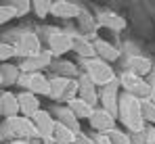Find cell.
<instances>
[{
  "label": "cell",
  "instance_id": "obj_31",
  "mask_svg": "<svg viewBox=\"0 0 155 144\" xmlns=\"http://www.w3.org/2000/svg\"><path fill=\"white\" fill-rule=\"evenodd\" d=\"M17 54V50L13 44H4V42H0V61H8L11 56H15Z\"/></svg>",
  "mask_w": 155,
  "mask_h": 144
},
{
  "label": "cell",
  "instance_id": "obj_21",
  "mask_svg": "<svg viewBox=\"0 0 155 144\" xmlns=\"http://www.w3.org/2000/svg\"><path fill=\"white\" fill-rule=\"evenodd\" d=\"M128 69H130V73H134V75L140 77L143 73L151 71V61L145 59V56H132L128 61Z\"/></svg>",
  "mask_w": 155,
  "mask_h": 144
},
{
  "label": "cell",
  "instance_id": "obj_35",
  "mask_svg": "<svg viewBox=\"0 0 155 144\" xmlns=\"http://www.w3.org/2000/svg\"><path fill=\"white\" fill-rule=\"evenodd\" d=\"M6 144H29V140H11V142Z\"/></svg>",
  "mask_w": 155,
  "mask_h": 144
},
{
  "label": "cell",
  "instance_id": "obj_22",
  "mask_svg": "<svg viewBox=\"0 0 155 144\" xmlns=\"http://www.w3.org/2000/svg\"><path fill=\"white\" fill-rule=\"evenodd\" d=\"M0 73H2V86H13V84L19 82L21 69L17 65H2L0 67Z\"/></svg>",
  "mask_w": 155,
  "mask_h": 144
},
{
  "label": "cell",
  "instance_id": "obj_37",
  "mask_svg": "<svg viewBox=\"0 0 155 144\" xmlns=\"http://www.w3.org/2000/svg\"><path fill=\"white\" fill-rule=\"evenodd\" d=\"M0 86H2V73H0Z\"/></svg>",
  "mask_w": 155,
  "mask_h": 144
},
{
  "label": "cell",
  "instance_id": "obj_33",
  "mask_svg": "<svg viewBox=\"0 0 155 144\" xmlns=\"http://www.w3.org/2000/svg\"><path fill=\"white\" fill-rule=\"evenodd\" d=\"M132 142H134V144H147V134H145V132H138V134H134Z\"/></svg>",
  "mask_w": 155,
  "mask_h": 144
},
{
  "label": "cell",
  "instance_id": "obj_29",
  "mask_svg": "<svg viewBox=\"0 0 155 144\" xmlns=\"http://www.w3.org/2000/svg\"><path fill=\"white\" fill-rule=\"evenodd\" d=\"M31 6H34L36 15L44 19V17H46V15L51 13V6H52V2H48V0H36V2H31Z\"/></svg>",
  "mask_w": 155,
  "mask_h": 144
},
{
  "label": "cell",
  "instance_id": "obj_9",
  "mask_svg": "<svg viewBox=\"0 0 155 144\" xmlns=\"http://www.w3.org/2000/svg\"><path fill=\"white\" fill-rule=\"evenodd\" d=\"M25 90L31 92L34 96H48L51 94V79L44 73H29Z\"/></svg>",
  "mask_w": 155,
  "mask_h": 144
},
{
  "label": "cell",
  "instance_id": "obj_10",
  "mask_svg": "<svg viewBox=\"0 0 155 144\" xmlns=\"http://www.w3.org/2000/svg\"><path fill=\"white\" fill-rule=\"evenodd\" d=\"M88 121H90V127H92V130H97V132H101V134H107V132L113 130L115 117H113L111 113H107L105 109H94Z\"/></svg>",
  "mask_w": 155,
  "mask_h": 144
},
{
  "label": "cell",
  "instance_id": "obj_1",
  "mask_svg": "<svg viewBox=\"0 0 155 144\" xmlns=\"http://www.w3.org/2000/svg\"><path fill=\"white\" fill-rule=\"evenodd\" d=\"M117 111L120 117L124 121V125L130 132L138 134L145 132V119H143V109H140V100L132 94H122L120 102H117Z\"/></svg>",
  "mask_w": 155,
  "mask_h": 144
},
{
  "label": "cell",
  "instance_id": "obj_24",
  "mask_svg": "<svg viewBox=\"0 0 155 144\" xmlns=\"http://www.w3.org/2000/svg\"><path fill=\"white\" fill-rule=\"evenodd\" d=\"M99 23L103 25V27H109V29H124L126 27V21L122 17L113 15V13H103L99 17Z\"/></svg>",
  "mask_w": 155,
  "mask_h": 144
},
{
  "label": "cell",
  "instance_id": "obj_5",
  "mask_svg": "<svg viewBox=\"0 0 155 144\" xmlns=\"http://www.w3.org/2000/svg\"><path fill=\"white\" fill-rule=\"evenodd\" d=\"M31 123L36 125V132H38V136L40 138H44V140H52V132H54V125H57V121L52 119V115L48 111H38L34 117H31Z\"/></svg>",
  "mask_w": 155,
  "mask_h": 144
},
{
  "label": "cell",
  "instance_id": "obj_4",
  "mask_svg": "<svg viewBox=\"0 0 155 144\" xmlns=\"http://www.w3.org/2000/svg\"><path fill=\"white\" fill-rule=\"evenodd\" d=\"M6 130H8L13 136H17V138H27V140L38 136L36 125L31 123V119H27L23 115H17V117H13V119H6Z\"/></svg>",
  "mask_w": 155,
  "mask_h": 144
},
{
  "label": "cell",
  "instance_id": "obj_39",
  "mask_svg": "<svg viewBox=\"0 0 155 144\" xmlns=\"http://www.w3.org/2000/svg\"><path fill=\"white\" fill-rule=\"evenodd\" d=\"M0 140H2V134H0Z\"/></svg>",
  "mask_w": 155,
  "mask_h": 144
},
{
  "label": "cell",
  "instance_id": "obj_30",
  "mask_svg": "<svg viewBox=\"0 0 155 144\" xmlns=\"http://www.w3.org/2000/svg\"><path fill=\"white\" fill-rule=\"evenodd\" d=\"M13 17H17V15H15V8H13V4H2V6H0V25L8 23Z\"/></svg>",
  "mask_w": 155,
  "mask_h": 144
},
{
  "label": "cell",
  "instance_id": "obj_36",
  "mask_svg": "<svg viewBox=\"0 0 155 144\" xmlns=\"http://www.w3.org/2000/svg\"><path fill=\"white\" fill-rule=\"evenodd\" d=\"M149 100H153V102H155V82L151 84V98H149Z\"/></svg>",
  "mask_w": 155,
  "mask_h": 144
},
{
  "label": "cell",
  "instance_id": "obj_8",
  "mask_svg": "<svg viewBox=\"0 0 155 144\" xmlns=\"http://www.w3.org/2000/svg\"><path fill=\"white\" fill-rule=\"evenodd\" d=\"M48 50L52 52V56H61L65 52H69L74 44H71V36L65 34V31H52L48 36Z\"/></svg>",
  "mask_w": 155,
  "mask_h": 144
},
{
  "label": "cell",
  "instance_id": "obj_26",
  "mask_svg": "<svg viewBox=\"0 0 155 144\" xmlns=\"http://www.w3.org/2000/svg\"><path fill=\"white\" fill-rule=\"evenodd\" d=\"M140 109H143V119L155 123V102L153 100H149V98L140 100Z\"/></svg>",
  "mask_w": 155,
  "mask_h": 144
},
{
  "label": "cell",
  "instance_id": "obj_23",
  "mask_svg": "<svg viewBox=\"0 0 155 144\" xmlns=\"http://www.w3.org/2000/svg\"><path fill=\"white\" fill-rule=\"evenodd\" d=\"M67 79L69 77H61V75H54L51 79V98L52 100H61L63 92H65V86H67Z\"/></svg>",
  "mask_w": 155,
  "mask_h": 144
},
{
  "label": "cell",
  "instance_id": "obj_32",
  "mask_svg": "<svg viewBox=\"0 0 155 144\" xmlns=\"http://www.w3.org/2000/svg\"><path fill=\"white\" fill-rule=\"evenodd\" d=\"M13 8H15V15H23L25 11L31 8V2H17V4H13Z\"/></svg>",
  "mask_w": 155,
  "mask_h": 144
},
{
  "label": "cell",
  "instance_id": "obj_15",
  "mask_svg": "<svg viewBox=\"0 0 155 144\" xmlns=\"http://www.w3.org/2000/svg\"><path fill=\"white\" fill-rule=\"evenodd\" d=\"M51 13L54 17H61V19H74L80 15V6L74 2H67V0H59V2H52Z\"/></svg>",
  "mask_w": 155,
  "mask_h": 144
},
{
  "label": "cell",
  "instance_id": "obj_12",
  "mask_svg": "<svg viewBox=\"0 0 155 144\" xmlns=\"http://www.w3.org/2000/svg\"><path fill=\"white\" fill-rule=\"evenodd\" d=\"M78 98H82V100L88 102L90 107H94L97 100H99V94H97V90H94V84L90 82V77H88L86 73L80 75V79H78Z\"/></svg>",
  "mask_w": 155,
  "mask_h": 144
},
{
  "label": "cell",
  "instance_id": "obj_27",
  "mask_svg": "<svg viewBox=\"0 0 155 144\" xmlns=\"http://www.w3.org/2000/svg\"><path fill=\"white\" fill-rule=\"evenodd\" d=\"M107 138H109V142H111V144H132V140H130L124 132H120V130H111V132H107Z\"/></svg>",
  "mask_w": 155,
  "mask_h": 144
},
{
  "label": "cell",
  "instance_id": "obj_17",
  "mask_svg": "<svg viewBox=\"0 0 155 144\" xmlns=\"http://www.w3.org/2000/svg\"><path fill=\"white\" fill-rule=\"evenodd\" d=\"M54 113H57V123H61V125H65V127H69L71 132H80V123H78L76 115L69 111V107H57L54 109Z\"/></svg>",
  "mask_w": 155,
  "mask_h": 144
},
{
  "label": "cell",
  "instance_id": "obj_19",
  "mask_svg": "<svg viewBox=\"0 0 155 144\" xmlns=\"http://www.w3.org/2000/svg\"><path fill=\"white\" fill-rule=\"evenodd\" d=\"M94 50H97V56H101V61H115L120 56V50L111 44H107L105 40H94Z\"/></svg>",
  "mask_w": 155,
  "mask_h": 144
},
{
  "label": "cell",
  "instance_id": "obj_25",
  "mask_svg": "<svg viewBox=\"0 0 155 144\" xmlns=\"http://www.w3.org/2000/svg\"><path fill=\"white\" fill-rule=\"evenodd\" d=\"M52 69L57 73H61V77H67L69 75V79H74V75H76V65L74 63H69V61H57V63H51Z\"/></svg>",
  "mask_w": 155,
  "mask_h": 144
},
{
  "label": "cell",
  "instance_id": "obj_11",
  "mask_svg": "<svg viewBox=\"0 0 155 144\" xmlns=\"http://www.w3.org/2000/svg\"><path fill=\"white\" fill-rule=\"evenodd\" d=\"M101 102H103V109L107 113H111L113 117L120 113L117 111V102H120V98H117V82H111L109 86H105L101 90Z\"/></svg>",
  "mask_w": 155,
  "mask_h": 144
},
{
  "label": "cell",
  "instance_id": "obj_28",
  "mask_svg": "<svg viewBox=\"0 0 155 144\" xmlns=\"http://www.w3.org/2000/svg\"><path fill=\"white\" fill-rule=\"evenodd\" d=\"M74 98H78V79H67V86H65V92H63V98L61 100L69 102Z\"/></svg>",
  "mask_w": 155,
  "mask_h": 144
},
{
  "label": "cell",
  "instance_id": "obj_16",
  "mask_svg": "<svg viewBox=\"0 0 155 144\" xmlns=\"http://www.w3.org/2000/svg\"><path fill=\"white\" fill-rule=\"evenodd\" d=\"M71 44H74L71 50H76L78 54L84 56L86 61L97 59V50H94V44H92L90 40H86V38H82V36H71Z\"/></svg>",
  "mask_w": 155,
  "mask_h": 144
},
{
  "label": "cell",
  "instance_id": "obj_18",
  "mask_svg": "<svg viewBox=\"0 0 155 144\" xmlns=\"http://www.w3.org/2000/svg\"><path fill=\"white\" fill-rule=\"evenodd\" d=\"M67 107H69V111L76 115V119H90V115H92V111H94V107H90L88 102H84L82 98H74V100H69L67 102Z\"/></svg>",
  "mask_w": 155,
  "mask_h": 144
},
{
  "label": "cell",
  "instance_id": "obj_3",
  "mask_svg": "<svg viewBox=\"0 0 155 144\" xmlns=\"http://www.w3.org/2000/svg\"><path fill=\"white\" fill-rule=\"evenodd\" d=\"M120 84L124 86V90H126V94H132L136 96L138 100L143 98H151V84H147L143 77H138V75H134V73H122V77H120Z\"/></svg>",
  "mask_w": 155,
  "mask_h": 144
},
{
  "label": "cell",
  "instance_id": "obj_20",
  "mask_svg": "<svg viewBox=\"0 0 155 144\" xmlns=\"http://www.w3.org/2000/svg\"><path fill=\"white\" fill-rule=\"evenodd\" d=\"M52 142L54 144H74L76 142V132H71L69 127L57 123L54 132H52Z\"/></svg>",
  "mask_w": 155,
  "mask_h": 144
},
{
  "label": "cell",
  "instance_id": "obj_34",
  "mask_svg": "<svg viewBox=\"0 0 155 144\" xmlns=\"http://www.w3.org/2000/svg\"><path fill=\"white\" fill-rule=\"evenodd\" d=\"M147 144H155V130L147 132Z\"/></svg>",
  "mask_w": 155,
  "mask_h": 144
},
{
  "label": "cell",
  "instance_id": "obj_38",
  "mask_svg": "<svg viewBox=\"0 0 155 144\" xmlns=\"http://www.w3.org/2000/svg\"><path fill=\"white\" fill-rule=\"evenodd\" d=\"M0 119H2V111H0Z\"/></svg>",
  "mask_w": 155,
  "mask_h": 144
},
{
  "label": "cell",
  "instance_id": "obj_13",
  "mask_svg": "<svg viewBox=\"0 0 155 144\" xmlns=\"http://www.w3.org/2000/svg\"><path fill=\"white\" fill-rule=\"evenodd\" d=\"M17 100H19V111H21V115L27 117V119H31L38 111H40V100H38V96H34L31 92H21V94H17Z\"/></svg>",
  "mask_w": 155,
  "mask_h": 144
},
{
  "label": "cell",
  "instance_id": "obj_6",
  "mask_svg": "<svg viewBox=\"0 0 155 144\" xmlns=\"http://www.w3.org/2000/svg\"><path fill=\"white\" fill-rule=\"evenodd\" d=\"M17 54H21L23 59H29V56H36V54H40L42 50H40V40H38V36L36 34H31V31H27L23 34L19 40H17Z\"/></svg>",
  "mask_w": 155,
  "mask_h": 144
},
{
  "label": "cell",
  "instance_id": "obj_2",
  "mask_svg": "<svg viewBox=\"0 0 155 144\" xmlns=\"http://www.w3.org/2000/svg\"><path fill=\"white\" fill-rule=\"evenodd\" d=\"M86 75L90 77V82L94 86H109L111 82H115V73L111 69L109 63H105L101 59H92L86 61Z\"/></svg>",
  "mask_w": 155,
  "mask_h": 144
},
{
  "label": "cell",
  "instance_id": "obj_14",
  "mask_svg": "<svg viewBox=\"0 0 155 144\" xmlns=\"http://www.w3.org/2000/svg\"><path fill=\"white\" fill-rule=\"evenodd\" d=\"M0 111H2V117H6V119L17 117V115L21 113V111H19L17 94H13V92H2V94H0Z\"/></svg>",
  "mask_w": 155,
  "mask_h": 144
},
{
  "label": "cell",
  "instance_id": "obj_7",
  "mask_svg": "<svg viewBox=\"0 0 155 144\" xmlns=\"http://www.w3.org/2000/svg\"><path fill=\"white\" fill-rule=\"evenodd\" d=\"M52 63V52L51 50H44V52H40V54H36V56H29V59H23V63H21V71L23 73H40L44 67H48Z\"/></svg>",
  "mask_w": 155,
  "mask_h": 144
}]
</instances>
